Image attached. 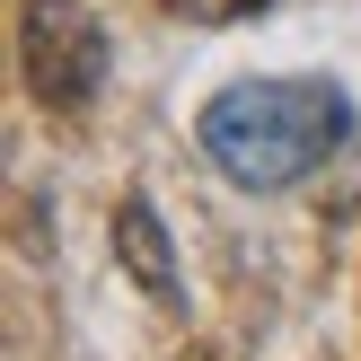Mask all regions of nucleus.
<instances>
[{
    "label": "nucleus",
    "instance_id": "nucleus-1",
    "mask_svg": "<svg viewBox=\"0 0 361 361\" xmlns=\"http://www.w3.org/2000/svg\"><path fill=\"white\" fill-rule=\"evenodd\" d=\"M203 159L247 194H282L317 176L353 141V97L335 80H238L203 106Z\"/></svg>",
    "mask_w": 361,
    "mask_h": 361
},
{
    "label": "nucleus",
    "instance_id": "nucleus-4",
    "mask_svg": "<svg viewBox=\"0 0 361 361\" xmlns=\"http://www.w3.org/2000/svg\"><path fill=\"white\" fill-rule=\"evenodd\" d=\"M176 18H194V27H238V18H256V9H274V0H168Z\"/></svg>",
    "mask_w": 361,
    "mask_h": 361
},
{
    "label": "nucleus",
    "instance_id": "nucleus-3",
    "mask_svg": "<svg viewBox=\"0 0 361 361\" xmlns=\"http://www.w3.org/2000/svg\"><path fill=\"white\" fill-rule=\"evenodd\" d=\"M115 256H123V274H133L150 300H176V291H185V282H176V256H168V229H159V212L141 203V194L115 203Z\"/></svg>",
    "mask_w": 361,
    "mask_h": 361
},
{
    "label": "nucleus",
    "instance_id": "nucleus-2",
    "mask_svg": "<svg viewBox=\"0 0 361 361\" xmlns=\"http://www.w3.org/2000/svg\"><path fill=\"white\" fill-rule=\"evenodd\" d=\"M18 62H27V88L44 106L80 115L106 88V18L88 0H27L18 9Z\"/></svg>",
    "mask_w": 361,
    "mask_h": 361
}]
</instances>
